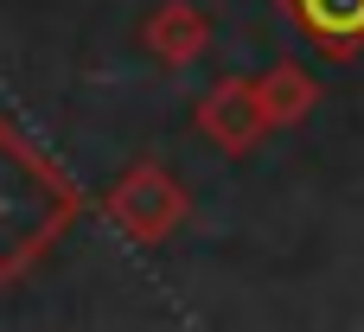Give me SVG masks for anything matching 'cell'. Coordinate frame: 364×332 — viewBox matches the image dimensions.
Instances as JSON below:
<instances>
[{"label":"cell","mask_w":364,"mask_h":332,"mask_svg":"<svg viewBox=\"0 0 364 332\" xmlns=\"http://www.w3.org/2000/svg\"><path fill=\"white\" fill-rule=\"evenodd\" d=\"M70 211H77L70 186L0 128V275L45 256L51 237L70 224Z\"/></svg>","instance_id":"6da1fadb"},{"label":"cell","mask_w":364,"mask_h":332,"mask_svg":"<svg viewBox=\"0 0 364 332\" xmlns=\"http://www.w3.org/2000/svg\"><path fill=\"white\" fill-rule=\"evenodd\" d=\"M109 218L115 230H128L134 243H160L186 224V186L166 166H134L115 192H109Z\"/></svg>","instance_id":"7a4b0ae2"},{"label":"cell","mask_w":364,"mask_h":332,"mask_svg":"<svg viewBox=\"0 0 364 332\" xmlns=\"http://www.w3.org/2000/svg\"><path fill=\"white\" fill-rule=\"evenodd\" d=\"M198 128H205V141H211L218 154H250V147L269 134L256 77H230V83H218V90L198 102Z\"/></svg>","instance_id":"3957f363"},{"label":"cell","mask_w":364,"mask_h":332,"mask_svg":"<svg viewBox=\"0 0 364 332\" xmlns=\"http://www.w3.org/2000/svg\"><path fill=\"white\" fill-rule=\"evenodd\" d=\"M282 13L326 58H358L364 51V0H282Z\"/></svg>","instance_id":"277c9868"},{"label":"cell","mask_w":364,"mask_h":332,"mask_svg":"<svg viewBox=\"0 0 364 332\" xmlns=\"http://www.w3.org/2000/svg\"><path fill=\"white\" fill-rule=\"evenodd\" d=\"M147 45H154L166 64H192V58L211 45V19H205L198 6H186V0H173V6H160V13L147 19Z\"/></svg>","instance_id":"5b68a950"},{"label":"cell","mask_w":364,"mask_h":332,"mask_svg":"<svg viewBox=\"0 0 364 332\" xmlns=\"http://www.w3.org/2000/svg\"><path fill=\"white\" fill-rule=\"evenodd\" d=\"M256 96H262L269 128H294V122H307V109L320 102V83H314L301 64H275L269 77H256Z\"/></svg>","instance_id":"8992f818"}]
</instances>
